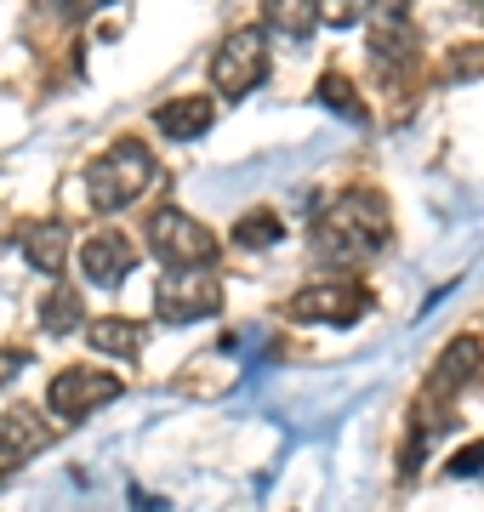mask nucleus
Wrapping results in <instances>:
<instances>
[{
  "label": "nucleus",
  "mask_w": 484,
  "mask_h": 512,
  "mask_svg": "<svg viewBox=\"0 0 484 512\" xmlns=\"http://www.w3.org/2000/svg\"><path fill=\"white\" fill-rule=\"evenodd\" d=\"M388 200L371 194V188H348V194H336L314 222V256L325 268H359V262H371V256L388 251Z\"/></svg>",
  "instance_id": "nucleus-1"
},
{
  "label": "nucleus",
  "mask_w": 484,
  "mask_h": 512,
  "mask_svg": "<svg viewBox=\"0 0 484 512\" xmlns=\"http://www.w3.org/2000/svg\"><path fill=\"white\" fill-rule=\"evenodd\" d=\"M154 177H160V165H154L149 143L120 137V143H109L92 165H86V205L103 211V217H109V211H126L131 200H143L154 188Z\"/></svg>",
  "instance_id": "nucleus-2"
},
{
  "label": "nucleus",
  "mask_w": 484,
  "mask_h": 512,
  "mask_svg": "<svg viewBox=\"0 0 484 512\" xmlns=\"http://www.w3.org/2000/svg\"><path fill=\"white\" fill-rule=\"evenodd\" d=\"M268 80V35L262 29H234L211 57V86L223 103H240Z\"/></svg>",
  "instance_id": "nucleus-3"
},
{
  "label": "nucleus",
  "mask_w": 484,
  "mask_h": 512,
  "mask_svg": "<svg viewBox=\"0 0 484 512\" xmlns=\"http://www.w3.org/2000/svg\"><path fill=\"white\" fill-rule=\"evenodd\" d=\"M154 308L166 325H200V319H217L223 313V279L211 268H166L160 291H154Z\"/></svg>",
  "instance_id": "nucleus-4"
},
{
  "label": "nucleus",
  "mask_w": 484,
  "mask_h": 512,
  "mask_svg": "<svg viewBox=\"0 0 484 512\" xmlns=\"http://www.w3.org/2000/svg\"><path fill=\"white\" fill-rule=\"evenodd\" d=\"M149 251L166 268H205L217 256V234L205 222H194L188 211H177V205H160L149 217Z\"/></svg>",
  "instance_id": "nucleus-5"
},
{
  "label": "nucleus",
  "mask_w": 484,
  "mask_h": 512,
  "mask_svg": "<svg viewBox=\"0 0 484 512\" xmlns=\"http://www.w3.org/2000/svg\"><path fill=\"white\" fill-rule=\"evenodd\" d=\"M285 313L297 319V325H354L371 313V291L354 285V279H319V285H302Z\"/></svg>",
  "instance_id": "nucleus-6"
},
{
  "label": "nucleus",
  "mask_w": 484,
  "mask_h": 512,
  "mask_svg": "<svg viewBox=\"0 0 484 512\" xmlns=\"http://www.w3.org/2000/svg\"><path fill=\"white\" fill-rule=\"evenodd\" d=\"M120 376H109V370H86V365H69L57 370L52 387H46V404H52L57 421H86L92 410H103V404L120 399Z\"/></svg>",
  "instance_id": "nucleus-7"
},
{
  "label": "nucleus",
  "mask_w": 484,
  "mask_h": 512,
  "mask_svg": "<svg viewBox=\"0 0 484 512\" xmlns=\"http://www.w3.org/2000/svg\"><path fill=\"white\" fill-rule=\"evenodd\" d=\"M137 268V245H131L126 234H92L86 245H80V274H86V285H97V291H114V285H126V274Z\"/></svg>",
  "instance_id": "nucleus-8"
},
{
  "label": "nucleus",
  "mask_w": 484,
  "mask_h": 512,
  "mask_svg": "<svg viewBox=\"0 0 484 512\" xmlns=\"http://www.w3.org/2000/svg\"><path fill=\"white\" fill-rule=\"evenodd\" d=\"M371 63L382 69L388 86H405L410 63H416V35H410L405 18H376V29H371Z\"/></svg>",
  "instance_id": "nucleus-9"
},
{
  "label": "nucleus",
  "mask_w": 484,
  "mask_h": 512,
  "mask_svg": "<svg viewBox=\"0 0 484 512\" xmlns=\"http://www.w3.org/2000/svg\"><path fill=\"white\" fill-rule=\"evenodd\" d=\"M211 120H217V103H211V97H177V103H160V109H154V126L166 131L171 143H194V137H205Z\"/></svg>",
  "instance_id": "nucleus-10"
},
{
  "label": "nucleus",
  "mask_w": 484,
  "mask_h": 512,
  "mask_svg": "<svg viewBox=\"0 0 484 512\" xmlns=\"http://www.w3.org/2000/svg\"><path fill=\"white\" fill-rule=\"evenodd\" d=\"M23 256H29V268H40L46 279H57L69 268V222H35V228H23Z\"/></svg>",
  "instance_id": "nucleus-11"
},
{
  "label": "nucleus",
  "mask_w": 484,
  "mask_h": 512,
  "mask_svg": "<svg viewBox=\"0 0 484 512\" xmlns=\"http://www.w3.org/2000/svg\"><path fill=\"white\" fill-rule=\"evenodd\" d=\"M46 444H52V427L40 421V410H6V416H0V450L12 461L35 456Z\"/></svg>",
  "instance_id": "nucleus-12"
},
{
  "label": "nucleus",
  "mask_w": 484,
  "mask_h": 512,
  "mask_svg": "<svg viewBox=\"0 0 484 512\" xmlns=\"http://www.w3.org/2000/svg\"><path fill=\"white\" fill-rule=\"evenodd\" d=\"M86 342H92L103 359H137L143 353V325H131V319H92L86 325Z\"/></svg>",
  "instance_id": "nucleus-13"
},
{
  "label": "nucleus",
  "mask_w": 484,
  "mask_h": 512,
  "mask_svg": "<svg viewBox=\"0 0 484 512\" xmlns=\"http://www.w3.org/2000/svg\"><path fill=\"white\" fill-rule=\"evenodd\" d=\"M484 359V342L479 336H456L445 353H439V365H433V387H462Z\"/></svg>",
  "instance_id": "nucleus-14"
},
{
  "label": "nucleus",
  "mask_w": 484,
  "mask_h": 512,
  "mask_svg": "<svg viewBox=\"0 0 484 512\" xmlns=\"http://www.w3.org/2000/svg\"><path fill=\"white\" fill-rule=\"evenodd\" d=\"M262 23H268V35L308 40L314 35V0H262Z\"/></svg>",
  "instance_id": "nucleus-15"
},
{
  "label": "nucleus",
  "mask_w": 484,
  "mask_h": 512,
  "mask_svg": "<svg viewBox=\"0 0 484 512\" xmlns=\"http://www.w3.org/2000/svg\"><path fill=\"white\" fill-rule=\"evenodd\" d=\"M314 97H319V103H325L331 114H342L348 126H365V120H371V109H365V97H359L354 86L342 80V74H325V80L314 86Z\"/></svg>",
  "instance_id": "nucleus-16"
},
{
  "label": "nucleus",
  "mask_w": 484,
  "mask_h": 512,
  "mask_svg": "<svg viewBox=\"0 0 484 512\" xmlns=\"http://www.w3.org/2000/svg\"><path fill=\"white\" fill-rule=\"evenodd\" d=\"M280 217L274 211H245L240 222H234V245L240 251H268V245H280Z\"/></svg>",
  "instance_id": "nucleus-17"
},
{
  "label": "nucleus",
  "mask_w": 484,
  "mask_h": 512,
  "mask_svg": "<svg viewBox=\"0 0 484 512\" xmlns=\"http://www.w3.org/2000/svg\"><path fill=\"white\" fill-rule=\"evenodd\" d=\"M40 325L52 330V336H69V330L80 325V296L69 291V285H57V291L40 302Z\"/></svg>",
  "instance_id": "nucleus-18"
},
{
  "label": "nucleus",
  "mask_w": 484,
  "mask_h": 512,
  "mask_svg": "<svg viewBox=\"0 0 484 512\" xmlns=\"http://www.w3.org/2000/svg\"><path fill=\"white\" fill-rule=\"evenodd\" d=\"M365 18V0H314V23H331V29H354Z\"/></svg>",
  "instance_id": "nucleus-19"
},
{
  "label": "nucleus",
  "mask_w": 484,
  "mask_h": 512,
  "mask_svg": "<svg viewBox=\"0 0 484 512\" xmlns=\"http://www.w3.org/2000/svg\"><path fill=\"white\" fill-rule=\"evenodd\" d=\"M445 473H450V478H479V473H484V439H473L462 456H450Z\"/></svg>",
  "instance_id": "nucleus-20"
},
{
  "label": "nucleus",
  "mask_w": 484,
  "mask_h": 512,
  "mask_svg": "<svg viewBox=\"0 0 484 512\" xmlns=\"http://www.w3.org/2000/svg\"><path fill=\"white\" fill-rule=\"evenodd\" d=\"M365 6H376V18H405L416 0H365Z\"/></svg>",
  "instance_id": "nucleus-21"
},
{
  "label": "nucleus",
  "mask_w": 484,
  "mask_h": 512,
  "mask_svg": "<svg viewBox=\"0 0 484 512\" xmlns=\"http://www.w3.org/2000/svg\"><path fill=\"white\" fill-rule=\"evenodd\" d=\"M57 6H63L69 18H92L97 6H109V0H57Z\"/></svg>",
  "instance_id": "nucleus-22"
}]
</instances>
